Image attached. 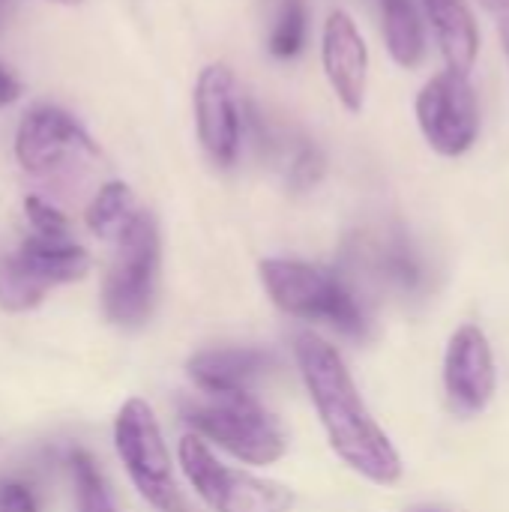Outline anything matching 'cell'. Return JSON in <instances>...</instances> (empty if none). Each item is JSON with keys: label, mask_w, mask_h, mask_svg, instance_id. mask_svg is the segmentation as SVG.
<instances>
[{"label": "cell", "mask_w": 509, "mask_h": 512, "mask_svg": "<svg viewBox=\"0 0 509 512\" xmlns=\"http://www.w3.org/2000/svg\"><path fill=\"white\" fill-rule=\"evenodd\" d=\"M294 357L333 453L378 486L399 483L402 459L363 405L339 351L315 333H300L294 339Z\"/></svg>", "instance_id": "6da1fadb"}, {"label": "cell", "mask_w": 509, "mask_h": 512, "mask_svg": "<svg viewBox=\"0 0 509 512\" xmlns=\"http://www.w3.org/2000/svg\"><path fill=\"white\" fill-rule=\"evenodd\" d=\"M258 273L264 291L282 312L309 321H324L357 339L366 336L369 321L360 300L330 270L291 258H267L261 261Z\"/></svg>", "instance_id": "7a4b0ae2"}, {"label": "cell", "mask_w": 509, "mask_h": 512, "mask_svg": "<svg viewBox=\"0 0 509 512\" xmlns=\"http://www.w3.org/2000/svg\"><path fill=\"white\" fill-rule=\"evenodd\" d=\"M183 420L246 465H273L288 450L279 420L249 393L183 402Z\"/></svg>", "instance_id": "3957f363"}, {"label": "cell", "mask_w": 509, "mask_h": 512, "mask_svg": "<svg viewBox=\"0 0 509 512\" xmlns=\"http://www.w3.org/2000/svg\"><path fill=\"white\" fill-rule=\"evenodd\" d=\"M15 159L36 180L69 183L99 162V147L69 111L36 105L18 123Z\"/></svg>", "instance_id": "277c9868"}, {"label": "cell", "mask_w": 509, "mask_h": 512, "mask_svg": "<svg viewBox=\"0 0 509 512\" xmlns=\"http://www.w3.org/2000/svg\"><path fill=\"white\" fill-rule=\"evenodd\" d=\"M117 252L102 285V309L111 324L138 327L150 318L159 285V225L141 210L135 222L114 240Z\"/></svg>", "instance_id": "5b68a950"}, {"label": "cell", "mask_w": 509, "mask_h": 512, "mask_svg": "<svg viewBox=\"0 0 509 512\" xmlns=\"http://www.w3.org/2000/svg\"><path fill=\"white\" fill-rule=\"evenodd\" d=\"M90 255L69 237H27L15 252L0 255V309H36L57 285L84 279Z\"/></svg>", "instance_id": "8992f818"}, {"label": "cell", "mask_w": 509, "mask_h": 512, "mask_svg": "<svg viewBox=\"0 0 509 512\" xmlns=\"http://www.w3.org/2000/svg\"><path fill=\"white\" fill-rule=\"evenodd\" d=\"M114 447L129 480L147 504L159 512H186L165 447L159 420L144 399H126L114 417Z\"/></svg>", "instance_id": "52a82bcc"}, {"label": "cell", "mask_w": 509, "mask_h": 512, "mask_svg": "<svg viewBox=\"0 0 509 512\" xmlns=\"http://www.w3.org/2000/svg\"><path fill=\"white\" fill-rule=\"evenodd\" d=\"M177 459L195 495L213 512H291L294 507L288 486L222 465L201 435H183Z\"/></svg>", "instance_id": "ba28073f"}, {"label": "cell", "mask_w": 509, "mask_h": 512, "mask_svg": "<svg viewBox=\"0 0 509 512\" xmlns=\"http://www.w3.org/2000/svg\"><path fill=\"white\" fill-rule=\"evenodd\" d=\"M417 123L429 147L447 159L465 156L480 132V105L468 75L444 69L417 93Z\"/></svg>", "instance_id": "9c48e42d"}, {"label": "cell", "mask_w": 509, "mask_h": 512, "mask_svg": "<svg viewBox=\"0 0 509 512\" xmlns=\"http://www.w3.org/2000/svg\"><path fill=\"white\" fill-rule=\"evenodd\" d=\"M246 111L240 87L225 63H210L195 81V123L198 141L216 165H234L243 144Z\"/></svg>", "instance_id": "30bf717a"}, {"label": "cell", "mask_w": 509, "mask_h": 512, "mask_svg": "<svg viewBox=\"0 0 509 512\" xmlns=\"http://www.w3.org/2000/svg\"><path fill=\"white\" fill-rule=\"evenodd\" d=\"M321 63L336 99L351 111H363L369 87V51L357 21L345 9H333L324 21Z\"/></svg>", "instance_id": "8fae6325"}, {"label": "cell", "mask_w": 509, "mask_h": 512, "mask_svg": "<svg viewBox=\"0 0 509 512\" xmlns=\"http://www.w3.org/2000/svg\"><path fill=\"white\" fill-rule=\"evenodd\" d=\"M444 387L456 411L480 414L495 396V360L480 327L465 324L453 333L444 360Z\"/></svg>", "instance_id": "7c38bea8"}, {"label": "cell", "mask_w": 509, "mask_h": 512, "mask_svg": "<svg viewBox=\"0 0 509 512\" xmlns=\"http://www.w3.org/2000/svg\"><path fill=\"white\" fill-rule=\"evenodd\" d=\"M276 366L279 360L273 351L237 345V348L198 351L195 357H189L186 372L192 384L207 396H237V393H249Z\"/></svg>", "instance_id": "4fadbf2b"}, {"label": "cell", "mask_w": 509, "mask_h": 512, "mask_svg": "<svg viewBox=\"0 0 509 512\" xmlns=\"http://www.w3.org/2000/svg\"><path fill=\"white\" fill-rule=\"evenodd\" d=\"M426 15L432 21L435 39L447 60V69L468 75L480 54V33L477 21L465 0H423Z\"/></svg>", "instance_id": "5bb4252c"}, {"label": "cell", "mask_w": 509, "mask_h": 512, "mask_svg": "<svg viewBox=\"0 0 509 512\" xmlns=\"http://www.w3.org/2000/svg\"><path fill=\"white\" fill-rule=\"evenodd\" d=\"M360 264L375 282L399 294H417L426 279V270L414 246L402 234H384V237L366 240L360 249Z\"/></svg>", "instance_id": "9a60e30c"}, {"label": "cell", "mask_w": 509, "mask_h": 512, "mask_svg": "<svg viewBox=\"0 0 509 512\" xmlns=\"http://www.w3.org/2000/svg\"><path fill=\"white\" fill-rule=\"evenodd\" d=\"M381 3V18H384V39L390 57L414 69L423 60L426 51V36H423V21L414 6V0H378Z\"/></svg>", "instance_id": "2e32d148"}, {"label": "cell", "mask_w": 509, "mask_h": 512, "mask_svg": "<svg viewBox=\"0 0 509 512\" xmlns=\"http://www.w3.org/2000/svg\"><path fill=\"white\" fill-rule=\"evenodd\" d=\"M138 213H141V207H138V201H135V192H132L126 183L111 180V183H105V186L93 195V201H90V207H87V228H90L99 240L114 243V240L135 222Z\"/></svg>", "instance_id": "e0dca14e"}, {"label": "cell", "mask_w": 509, "mask_h": 512, "mask_svg": "<svg viewBox=\"0 0 509 512\" xmlns=\"http://www.w3.org/2000/svg\"><path fill=\"white\" fill-rule=\"evenodd\" d=\"M72 480H75V495H78V512H117L114 495L108 489L105 474L99 471L96 459L84 450H75L69 456Z\"/></svg>", "instance_id": "ac0fdd59"}, {"label": "cell", "mask_w": 509, "mask_h": 512, "mask_svg": "<svg viewBox=\"0 0 509 512\" xmlns=\"http://www.w3.org/2000/svg\"><path fill=\"white\" fill-rule=\"evenodd\" d=\"M306 42V3L303 0H282L273 33H270V51L282 60L297 57Z\"/></svg>", "instance_id": "d6986e66"}, {"label": "cell", "mask_w": 509, "mask_h": 512, "mask_svg": "<svg viewBox=\"0 0 509 512\" xmlns=\"http://www.w3.org/2000/svg\"><path fill=\"white\" fill-rule=\"evenodd\" d=\"M24 216L36 237H69V219L39 195L24 198Z\"/></svg>", "instance_id": "ffe728a7"}, {"label": "cell", "mask_w": 509, "mask_h": 512, "mask_svg": "<svg viewBox=\"0 0 509 512\" xmlns=\"http://www.w3.org/2000/svg\"><path fill=\"white\" fill-rule=\"evenodd\" d=\"M0 512H39L33 489L24 483H3L0 486Z\"/></svg>", "instance_id": "44dd1931"}, {"label": "cell", "mask_w": 509, "mask_h": 512, "mask_svg": "<svg viewBox=\"0 0 509 512\" xmlns=\"http://www.w3.org/2000/svg\"><path fill=\"white\" fill-rule=\"evenodd\" d=\"M480 6L495 18L501 42H504V54H507L509 60V0H480Z\"/></svg>", "instance_id": "7402d4cb"}, {"label": "cell", "mask_w": 509, "mask_h": 512, "mask_svg": "<svg viewBox=\"0 0 509 512\" xmlns=\"http://www.w3.org/2000/svg\"><path fill=\"white\" fill-rule=\"evenodd\" d=\"M21 96V84L15 81V75L9 69L0 66V105H12Z\"/></svg>", "instance_id": "603a6c76"}, {"label": "cell", "mask_w": 509, "mask_h": 512, "mask_svg": "<svg viewBox=\"0 0 509 512\" xmlns=\"http://www.w3.org/2000/svg\"><path fill=\"white\" fill-rule=\"evenodd\" d=\"M9 9H12V0H0V27H3V21L9 18Z\"/></svg>", "instance_id": "cb8c5ba5"}, {"label": "cell", "mask_w": 509, "mask_h": 512, "mask_svg": "<svg viewBox=\"0 0 509 512\" xmlns=\"http://www.w3.org/2000/svg\"><path fill=\"white\" fill-rule=\"evenodd\" d=\"M51 3H63V6H75V3H81V0H51Z\"/></svg>", "instance_id": "d4e9b609"}]
</instances>
